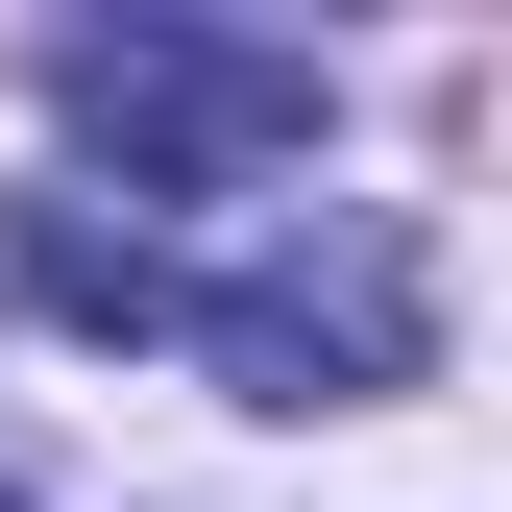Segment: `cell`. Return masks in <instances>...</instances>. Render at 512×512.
Segmentation results:
<instances>
[{"mask_svg":"<svg viewBox=\"0 0 512 512\" xmlns=\"http://www.w3.org/2000/svg\"><path fill=\"white\" fill-rule=\"evenodd\" d=\"M49 98L122 147V196H244L317 147V49H220V25H74Z\"/></svg>","mask_w":512,"mask_h":512,"instance_id":"cell-2","label":"cell"},{"mask_svg":"<svg viewBox=\"0 0 512 512\" xmlns=\"http://www.w3.org/2000/svg\"><path fill=\"white\" fill-rule=\"evenodd\" d=\"M171 342H196L244 415H366V391H415L439 293H415L391 220H293L269 269H171Z\"/></svg>","mask_w":512,"mask_h":512,"instance_id":"cell-1","label":"cell"}]
</instances>
